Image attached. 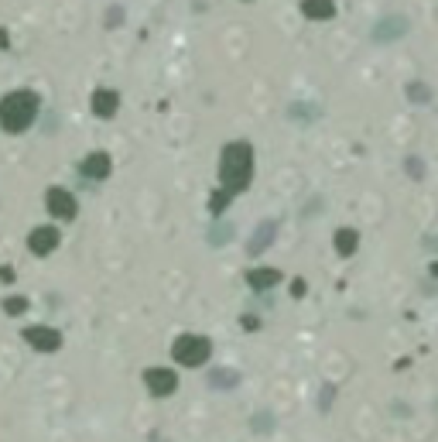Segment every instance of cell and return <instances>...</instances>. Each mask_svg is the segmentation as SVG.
I'll return each instance as SVG.
<instances>
[{
    "label": "cell",
    "instance_id": "1",
    "mask_svg": "<svg viewBox=\"0 0 438 442\" xmlns=\"http://www.w3.org/2000/svg\"><path fill=\"white\" fill-rule=\"evenodd\" d=\"M250 165H253V158H250V148H247L243 141H233V144L223 151V185H226V192L212 202L216 213L223 209V202L230 199L233 192H240V189L250 182Z\"/></svg>",
    "mask_w": 438,
    "mask_h": 442
},
{
    "label": "cell",
    "instance_id": "2",
    "mask_svg": "<svg viewBox=\"0 0 438 442\" xmlns=\"http://www.w3.org/2000/svg\"><path fill=\"white\" fill-rule=\"evenodd\" d=\"M35 114H38V96H35V93H24V89L10 93V96L0 103V123H3L7 130H24L28 123L35 121Z\"/></svg>",
    "mask_w": 438,
    "mask_h": 442
},
{
    "label": "cell",
    "instance_id": "3",
    "mask_svg": "<svg viewBox=\"0 0 438 442\" xmlns=\"http://www.w3.org/2000/svg\"><path fill=\"white\" fill-rule=\"evenodd\" d=\"M175 357L182 363H202L205 357H209V343L205 340H199V336H182L178 343H175Z\"/></svg>",
    "mask_w": 438,
    "mask_h": 442
},
{
    "label": "cell",
    "instance_id": "4",
    "mask_svg": "<svg viewBox=\"0 0 438 442\" xmlns=\"http://www.w3.org/2000/svg\"><path fill=\"white\" fill-rule=\"evenodd\" d=\"M48 209H52L55 216L69 220V216L76 213V202H72V196H65L62 189H52V192H48Z\"/></svg>",
    "mask_w": 438,
    "mask_h": 442
},
{
    "label": "cell",
    "instance_id": "5",
    "mask_svg": "<svg viewBox=\"0 0 438 442\" xmlns=\"http://www.w3.org/2000/svg\"><path fill=\"white\" fill-rule=\"evenodd\" d=\"M404 28H407V21H404V17H387V21H380V24L373 28V38H377V41L400 38V35H404Z\"/></svg>",
    "mask_w": 438,
    "mask_h": 442
},
{
    "label": "cell",
    "instance_id": "6",
    "mask_svg": "<svg viewBox=\"0 0 438 442\" xmlns=\"http://www.w3.org/2000/svg\"><path fill=\"white\" fill-rule=\"evenodd\" d=\"M55 243H58V230H52V227H41V230L31 234V250L35 254H48Z\"/></svg>",
    "mask_w": 438,
    "mask_h": 442
},
{
    "label": "cell",
    "instance_id": "7",
    "mask_svg": "<svg viewBox=\"0 0 438 442\" xmlns=\"http://www.w3.org/2000/svg\"><path fill=\"white\" fill-rule=\"evenodd\" d=\"M93 110H96L100 117H110V114L117 110V93H114V89H100V93L93 96Z\"/></svg>",
    "mask_w": 438,
    "mask_h": 442
},
{
    "label": "cell",
    "instance_id": "8",
    "mask_svg": "<svg viewBox=\"0 0 438 442\" xmlns=\"http://www.w3.org/2000/svg\"><path fill=\"white\" fill-rule=\"evenodd\" d=\"M148 384H151L158 395H168V391L175 388V374H171V370H151V374H148Z\"/></svg>",
    "mask_w": 438,
    "mask_h": 442
},
{
    "label": "cell",
    "instance_id": "9",
    "mask_svg": "<svg viewBox=\"0 0 438 442\" xmlns=\"http://www.w3.org/2000/svg\"><path fill=\"white\" fill-rule=\"evenodd\" d=\"M28 340H31L35 346H48V350L58 346V336H55L52 329H28Z\"/></svg>",
    "mask_w": 438,
    "mask_h": 442
},
{
    "label": "cell",
    "instance_id": "10",
    "mask_svg": "<svg viewBox=\"0 0 438 442\" xmlns=\"http://www.w3.org/2000/svg\"><path fill=\"white\" fill-rule=\"evenodd\" d=\"M305 14L308 17H332V3L329 0H305Z\"/></svg>",
    "mask_w": 438,
    "mask_h": 442
},
{
    "label": "cell",
    "instance_id": "11",
    "mask_svg": "<svg viewBox=\"0 0 438 442\" xmlns=\"http://www.w3.org/2000/svg\"><path fill=\"white\" fill-rule=\"evenodd\" d=\"M107 165H110L107 155H93V158L86 161V175H89V178H93V175H96V178H103V175H107Z\"/></svg>",
    "mask_w": 438,
    "mask_h": 442
},
{
    "label": "cell",
    "instance_id": "12",
    "mask_svg": "<svg viewBox=\"0 0 438 442\" xmlns=\"http://www.w3.org/2000/svg\"><path fill=\"white\" fill-rule=\"evenodd\" d=\"M271 234H274V223H267V227H264V234L257 230V234H253V243H250V250H260L264 243L271 241Z\"/></svg>",
    "mask_w": 438,
    "mask_h": 442
},
{
    "label": "cell",
    "instance_id": "13",
    "mask_svg": "<svg viewBox=\"0 0 438 442\" xmlns=\"http://www.w3.org/2000/svg\"><path fill=\"white\" fill-rule=\"evenodd\" d=\"M278 282V271H257L253 275V284H274Z\"/></svg>",
    "mask_w": 438,
    "mask_h": 442
},
{
    "label": "cell",
    "instance_id": "14",
    "mask_svg": "<svg viewBox=\"0 0 438 442\" xmlns=\"http://www.w3.org/2000/svg\"><path fill=\"white\" fill-rule=\"evenodd\" d=\"M336 243H339V250H343V254H350V247L357 243V237H353V234H339V237H336Z\"/></svg>",
    "mask_w": 438,
    "mask_h": 442
}]
</instances>
